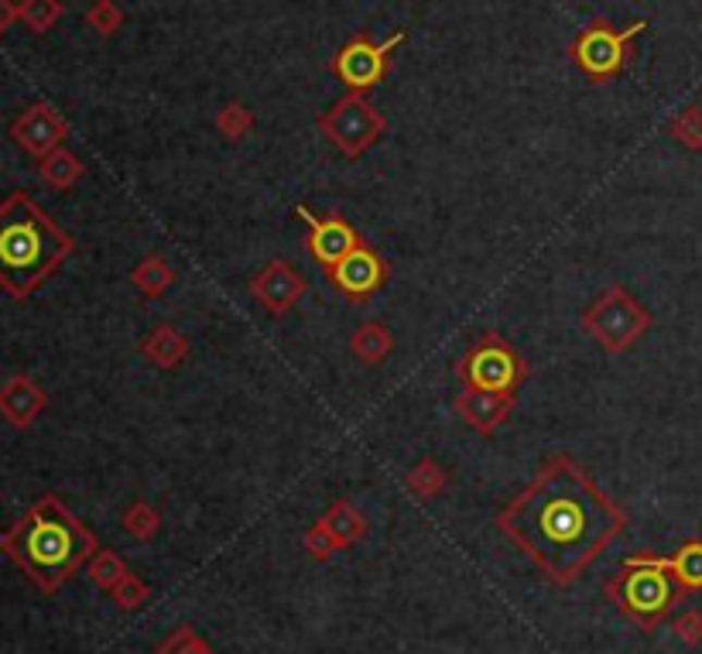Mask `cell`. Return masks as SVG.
I'll return each instance as SVG.
<instances>
[{
    "label": "cell",
    "instance_id": "1",
    "mask_svg": "<svg viewBox=\"0 0 702 654\" xmlns=\"http://www.w3.org/2000/svg\"><path fill=\"white\" fill-rule=\"evenodd\" d=\"M555 587H569L627 528V510L603 494L587 466L569 453L549 456L494 518Z\"/></svg>",
    "mask_w": 702,
    "mask_h": 654
},
{
    "label": "cell",
    "instance_id": "2",
    "mask_svg": "<svg viewBox=\"0 0 702 654\" xmlns=\"http://www.w3.org/2000/svg\"><path fill=\"white\" fill-rule=\"evenodd\" d=\"M0 548L41 593H56L100 552V542L56 494H45L4 531Z\"/></svg>",
    "mask_w": 702,
    "mask_h": 654
},
{
    "label": "cell",
    "instance_id": "3",
    "mask_svg": "<svg viewBox=\"0 0 702 654\" xmlns=\"http://www.w3.org/2000/svg\"><path fill=\"white\" fill-rule=\"evenodd\" d=\"M76 240L28 193L0 202V288L25 301L69 261Z\"/></svg>",
    "mask_w": 702,
    "mask_h": 654
},
{
    "label": "cell",
    "instance_id": "4",
    "mask_svg": "<svg viewBox=\"0 0 702 654\" xmlns=\"http://www.w3.org/2000/svg\"><path fill=\"white\" fill-rule=\"evenodd\" d=\"M603 593L624 617L635 620L644 634H651V630L672 614V606L689 596L672 576L668 558L651 555V552L627 555L620 569L603 582Z\"/></svg>",
    "mask_w": 702,
    "mask_h": 654
},
{
    "label": "cell",
    "instance_id": "5",
    "mask_svg": "<svg viewBox=\"0 0 702 654\" xmlns=\"http://www.w3.org/2000/svg\"><path fill=\"white\" fill-rule=\"evenodd\" d=\"M582 330L593 343H600L606 354H624L651 330V312L627 292L624 285L603 288L587 309H582Z\"/></svg>",
    "mask_w": 702,
    "mask_h": 654
},
{
    "label": "cell",
    "instance_id": "6",
    "mask_svg": "<svg viewBox=\"0 0 702 654\" xmlns=\"http://www.w3.org/2000/svg\"><path fill=\"white\" fill-rule=\"evenodd\" d=\"M456 378L463 387L518 394V387L528 381V363L501 333H483L456 360Z\"/></svg>",
    "mask_w": 702,
    "mask_h": 654
},
{
    "label": "cell",
    "instance_id": "7",
    "mask_svg": "<svg viewBox=\"0 0 702 654\" xmlns=\"http://www.w3.org/2000/svg\"><path fill=\"white\" fill-rule=\"evenodd\" d=\"M319 134L346 158H364L387 134V121L364 92H346L316 121Z\"/></svg>",
    "mask_w": 702,
    "mask_h": 654
},
{
    "label": "cell",
    "instance_id": "8",
    "mask_svg": "<svg viewBox=\"0 0 702 654\" xmlns=\"http://www.w3.org/2000/svg\"><path fill=\"white\" fill-rule=\"evenodd\" d=\"M644 28H648V21H635V25H627V28H614L611 21L600 17L572 38L569 55L590 79H614L630 62V41H635Z\"/></svg>",
    "mask_w": 702,
    "mask_h": 654
},
{
    "label": "cell",
    "instance_id": "9",
    "mask_svg": "<svg viewBox=\"0 0 702 654\" xmlns=\"http://www.w3.org/2000/svg\"><path fill=\"white\" fill-rule=\"evenodd\" d=\"M408 38V32H394L384 41H373L370 35H357L346 45H340V52L333 55V73L349 92H367L373 86H381L387 69H391V52Z\"/></svg>",
    "mask_w": 702,
    "mask_h": 654
},
{
    "label": "cell",
    "instance_id": "10",
    "mask_svg": "<svg viewBox=\"0 0 702 654\" xmlns=\"http://www.w3.org/2000/svg\"><path fill=\"white\" fill-rule=\"evenodd\" d=\"M295 217L298 220H306L309 226V237H306V247L309 254L316 257V264H322L325 271H330L333 264H340L346 254H354L357 247H364L367 240L360 237V230L354 223H346L340 213H312L309 206H295Z\"/></svg>",
    "mask_w": 702,
    "mask_h": 654
},
{
    "label": "cell",
    "instance_id": "11",
    "mask_svg": "<svg viewBox=\"0 0 702 654\" xmlns=\"http://www.w3.org/2000/svg\"><path fill=\"white\" fill-rule=\"evenodd\" d=\"M325 274H330V285H333L336 292H343L349 301H357V306H364V301H367L373 292H381V288L387 285L391 261H387V257H381L370 244H364V247H357L354 254H346L343 261L333 264Z\"/></svg>",
    "mask_w": 702,
    "mask_h": 654
},
{
    "label": "cell",
    "instance_id": "12",
    "mask_svg": "<svg viewBox=\"0 0 702 654\" xmlns=\"http://www.w3.org/2000/svg\"><path fill=\"white\" fill-rule=\"evenodd\" d=\"M247 288H250L254 301H261V309L271 319H281V316H288L298 306V298L309 292V282H306V274H301L295 264L271 261V264H264L261 271L250 277Z\"/></svg>",
    "mask_w": 702,
    "mask_h": 654
},
{
    "label": "cell",
    "instance_id": "13",
    "mask_svg": "<svg viewBox=\"0 0 702 654\" xmlns=\"http://www.w3.org/2000/svg\"><path fill=\"white\" fill-rule=\"evenodd\" d=\"M11 137L35 158H45L62 148V141L69 137V124L65 116L52 107V103H35L11 124Z\"/></svg>",
    "mask_w": 702,
    "mask_h": 654
},
{
    "label": "cell",
    "instance_id": "14",
    "mask_svg": "<svg viewBox=\"0 0 702 654\" xmlns=\"http://www.w3.org/2000/svg\"><path fill=\"white\" fill-rule=\"evenodd\" d=\"M514 405H518V394H497V391H480V387H463L453 402L456 415L480 435L497 432L514 415Z\"/></svg>",
    "mask_w": 702,
    "mask_h": 654
},
{
    "label": "cell",
    "instance_id": "15",
    "mask_svg": "<svg viewBox=\"0 0 702 654\" xmlns=\"http://www.w3.org/2000/svg\"><path fill=\"white\" fill-rule=\"evenodd\" d=\"M45 405H49L45 391L32 378H25V373H17V378H11L0 387V418L11 422L14 429L35 425V418L45 411Z\"/></svg>",
    "mask_w": 702,
    "mask_h": 654
},
{
    "label": "cell",
    "instance_id": "16",
    "mask_svg": "<svg viewBox=\"0 0 702 654\" xmlns=\"http://www.w3.org/2000/svg\"><path fill=\"white\" fill-rule=\"evenodd\" d=\"M140 357L158 370H178L189 360V340H185L172 322L151 325V333L140 340Z\"/></svg>",
    "mask_w": 702,
    "mask_h": 654
},
{
    "label": "cell",
    "instance_id": "17",
    "mask_svg": "<svg viewBox=\"0 0 702 654\" xmlns=\"http://www.w3.org/2000/svg\"><path fill=\"white\" fill-rule=\"evenodd\" d=\"M349 354H354L364 367H381L394 354V336L384 322L367 319L357 325L354 336H349Z\"/></svg>",
    "mask_w": 702,
    "mask_h": 654
},
{
    "label": "cell",
    "instance_id": "18",
    "mask_svg": "<svg viewBox=\"0 0 702 654\" xmlns=\"http://www.w3.org/2000/svg\"><path fill=\"white\" fill-rule=\"evenodd\" d=\"M319 525L333 534V542L340 548H349V545H357L364 534H367V518H364V510L354 507L349 501H333L330 507H325V514L319 518Z\"/></svg>",
    "mask_w": 702,
    "mask_h": 654
},
{
    "label": "cell",
    "instance_id": "19",
    "mask_svg": "<svg viewBox=\"0 0 702 654\" xmlns=\"http://www.w3.org/2000/svg\"><path fill=\"white\" fill-rule=\"evenodd\" d=\"M131 285L145 298H158L175 285V268L161 254H148L145 261L131 271Z\"/></svg>",
    "mask_w": 702,
    "mask_h": 654
},
{
    "label": "cell",
    "instance_id": "20",
    "mask_svg": "<svg viewBox=\"0 0 702 654\" xmlns=\"http://www.w3.org/2000/svg\"><path fill=\"white\" fill-rule=\"evenodd\" d=\"M83 172H86L83 161H79L73 151H65V148H59V151H52V155H45L41 165H38L41 182L49 185V189H56V193L73 189V185L83 178Z\"/></svg>",
    "mask_w": 702,
    "mask_h": 654
},
{
    "label": "cell",
    "instance_id": "21",
    "mask_svg": "<svg viewBox=\"0 0 702 654\" xmlns=\"http://www.w3.org/2000/svg\"><path fill=\"white\" fill-rule=\"evenodd\" d=\"M672 576L678 579V587L686 593H702V539H689L668 555Z\"/></svg>",
    "mask_w": 702,
    "mask_h": 654
},
{
    "label": "cell",
    "instance_id": "22",
    "mask_svg": "<svg viewBox=\"0 0 702 654\" xmlns=\"http://www.w3.org/2000/svg\"><path fill=\"white\" fill-rule=\"evenodd\" d=\"M405 486L411 490V494L418 497V501H432V497H439L442 490L449 486V473L442 470V466L432 459V456H421L411 470L405 473Z\"/></svg>",
    "mask_w": 702,
    "mask_h": 654
},
{
    "label": "cell",
    "instance_id": "23",
    "mask_svg": "<svg viewBox=\"0 0 702 654\" xmlns=\"http://www.w3.org/2000/svg\"><path fill=\"white\" fill-rule=\"evenodd\" d=\"M121 525H124V531L131 534V539L151 542L155 534H158V528H161V514H158L155 504H148V501H134V504L121 514Z\"/></svg>",
    "mask_w": 702,
    "mask_h": 654
},
{
    "label": "cell",
    "instance_id": "24",
    "mask_svg": "<svg viewBox=\"0 0 702 654\" xmlns=\"http://www.w3.org/2000/svg\"><path fill=\"white\" fill-rule=\"evenodd\" d=\"M89 579H93V587L97 590H103V593H110L116 582H121L131 569L124 566V558L116 555V552H110V548H100L97 555L89 558Z\"/></svg>",
    "mask_w": 702,
    "mask_h": 654
},
{
    "label": "cell",
    "instance_id": "25",
    "mask_svg": "<svg viewBox=\"0 0 702 654\" xmlns=\"http://www.w3.org/2000/svg\"><path fill=\"white\" fill-rule=\"evenodd\" d=\"M17 17L25 21V25L35 35H41V32H49L56 21L62 17V0H21Z\"/></svg>",
    "mask_w": 702,
    "mask_h": 654
},
{
    "label": "cell",
    "instance_id": "26",
    "mask_svg": "<svg viewBox=\"0 0 702 654\" xmlns=\"http://www.w3.org/2000/svg\"><path fill=\"white\" fill-rule=\"evenodd\" d=\"M672 137L689 151H702V110L699 107H686L682 113L672 121Z\"/></svg>",
    "mask_w": 702,
    "mask_h": 654
},
{
    "label": "cell",
    "instance_id": "27",
    "mask_svg": "<svg viewBox=\"0 0 702 654\" xmlns=\"http://www.w3.org/2000/svg\"><path fill=\"white\" fill-rule=\"evenodd\" d=\"M250 127H254V113L244 103H226L217 113V131L226 137V141H241V137L250 134Z\"/></svg>",
    "mask_w": 702,
    "mask_h": 654
},
{
    "label": "cell",
    "instance_id": "28",
    "mask_svg": "<svg viewBox=\"0 0 702 654\" xmlns=\"http://www.w3.org/2000/svg\"><path fill=\"white\" fill-rule=\"evenodd\" d=\"M155 654H213V647L196 634V627H175V630H169V638L155 647Z\"/></svg>",
    "mask_w": 702,
    "mask_h": 654
},
{
    "label": "cell",
    "instance_id": "29",
    "mask_svg": "<svg viewBox=\"0 0 702 654\" xmlns=\"http://www.w3.org/2000/svg\"><path fill=\"white\" fill-rule=\"evenodd\" d=\"M110 596H113V603L121 606V610H140L148 600H151V587L140 576H134V572H127L116 587L110 590Z\"/></svg>",
    "mask_w": 702,
    "mask_h": 654
},
{
    "label": "cell",
    "instance_id": "30",
    "mask_svg": "<svg viewBox=\"0 0 702 654\" xmlns=\"http://www.w3.org/2000/svg\"><path fill=\"white\" fill-rule=\"evenodd\" d=\"M86 25L97 35H113V32H121V25H124V11L116 8L113 0H97V4L86 11Z\"/></svg>",
    "mask_w": 702,
    "mask_h": 654
},
{
    "label": "cell",
    "instance_id": "31",
    "mask_svg": "<svg viewBox=\"0 0 702 654\" xmlns=\"http://www.w3.org/2000/svg\"><path fill=\"white\" fill-rule=\"evenodd\" d=\"M301 548H306V552L316 558V563H330L333 552H336L340 545L333 542V534H330V531H325V528L316 521V525H312L306 534H301Z\"/></svg>",
    "mask_w": 702,
    "mask_h": 654
},
{
    "label": "cell",
    "instance_id": "32",
    "mask_svg": "<svg viewBox=\"0 0 702 654\" xmlns=\"http://www.w3.org/2000/svg\"><path fill=\"white\" fill-rule=\"evenodd\" d=\"M672 634L686 647H702V610H682L672 620Z\"/></svg>",
    "mask_w": 702,
    "mask_h": 654
},
{
    "label": "cell",
    "instance_id": "33",
    "mask_svg": "<svg viewBox=\"0 0 702 654\" xmlns=\"http://www.w3.org/2000/svg\"><path fill=\"white\" fill-rule=\"evenodd\" d=\"M14 21H17V8L11 4V0H0V35H4Z\"/></svg>",
    "mask_w": 702,
    "mask_h": 654
}]
</instances>
